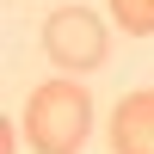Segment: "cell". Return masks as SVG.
I'll return each instance as SVG.
<instances>
[{
    "label": "cell",
    "mask_w": 154,
    "mask_h": 154,
    "mask_svg": "<svg viewBox=\"0 0 154 154\" xmlns=\"http://www.w3.org/2000/svg\"><path fill=\"white\" fill-rule=\"evenodd\" d=\"M25 136H31L37 154H80L86 136H93V99H86L80 80H43L25 105Z\"/></svg>",
    "instance_id": "cell-1"
},
{
    "label": "cell",
    "mask_w": 154,
    "mask_h": 154,
    "mask_svg": "<svg viewBox=\"0 0 154 154\" xmlns=\"http://www.w3.org/2000/svg\"><path fill=\"white\" fill-rule=\"evenodd\" d=\"M105 49H111V31H105V19L86 12V6H62L56 19L43 25V56L56 62L62 74H93L99 62H105Z\"/></svg>",
    "instance_id": "cell-2"
},
{
    "label": "cell",
    "mask_w": 154,
    "mask_h": 154,
    "mask_svg": "<svg viewBox=\"0 0 154 154\" xmlns=\"http://www.w3.org/2000/svg\"><path fill=\"white\" fill-rule=\"evenodd\" d=\"M111 154H154V86L111 111Z\"/></svg>",
    "instance_id": "cell-3"
},
{
    "label": "cell",
    "mask_w": 154,
    "mask_h": 154,
    "mask_svg": "<svg viewBox=\"0 0 154 154\" xmlns=\"http://www.w3.org/2000/svg\"><path fill=\"white\" fill-rule=\"evenodd\" d=\"M111 19L130 37H154V0H111Z\"/></svg>",
    "instance_id": "cell-4"
}]
</instances>
